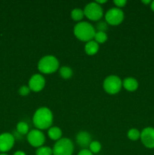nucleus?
Instances as JSON below:
<instances>
[{"label": "nucleus", "instance_id": "obj_1", "mask_svg": "<svg viewBox=\"0 0 154 155\" xmlns=\"http://www.w3.org/2000/svg\"><path fill=\"white\" fill-rule=\"evenodd\" d=\"M54 116L48 107H41L35 111L33 117V123L37 130H48L52 127Z\"/></svg>", "mask_w": 154, "mask_h": 155}, {"label": "nucleus", "instance_id": "obj_2", "mask_svg": "<svg viewBox=\"0 0 154 155\" xmlns=\"http://www.w3.org/2000/svg\"><path fill=\"white\" fill-rule=\"evenodd\" d=\"M95 28L92 24L87 21H81L75 24L73 28V33L75 37L82 42H88L93 40L95 36Z\"/></svg>", "mask_w": 154, "mask_h": 155}, {"label": "nucleus", "instance_id": "obj_3", "mask_svg": "<svg viewBox=\"0 0 154 155\" xmlns=\"http://www.w3.org/2000/svg\"><path fill=\"white\" fill-rule=\"evenodd\" d=\"M38 70L43 74H51L59 70L60 63L55 56L45 55L42 57L38 62Z\"/></svg>", "mask_w": 154, "mask_h": 155}, {"label": "nucleus", "instance_id": "obj_4", "mask_svg": "<svg viewBox=\"0 0 154 155\" xmlns=\"http://www.w3.org/2000/svg\"><path fill=\"white\" fill-rule=\"evenodd\" d=\"M103 87L104 91L109 95H116L121 91L122 81L118 76L110 75L104 79Z\"/></svg>", "mask_w": 154, "mask_h": 155}, {"label": "nucleus", "instance_id": "obj_5", "mask_svg": "<svg viewBox=\"0 0 154 155\" xmlns=\"http://www.w3.org/2000/svg\"><path fill=\"white\" fill-rule=\"evenodd\" d=\"M53 155H72L74 145L68 138H62L57 141L52 148Z\"/></svg>", "mask_w": 154, "mask_h": 155}, {"label": "nucleus", "instance_id": "obj_6", "mask_svg": "<svg viewBox=\"0 0 154 155\" xmlns=\"http://www.w3.org/2000/svg\"><path fill=\"white\" fill-rule=\"evenodd\" d=\"M83 11H84L85 17L92 21H99L104 15V11L101 5H98L95 2H92L86 5Z\"/></svg>", "mask_w": 154, "mask_h": 155}, {"label": "nucleus", "instance_id": "obj_7", "mask_svg": "<svg viewBox=\"0 0 154 155\" xmlns=\"http://www.w3.org/2000/svg\"><path fill=\"white\" fill-rule=\"evenodd\" d=\"M125 18L123 11L118 8H112L105 14V20L107 24L111 26H118L122 23Z\"/></svg>", "mask_w": 154, "mask_h": 155}, {"label": "nucleus", "instance_id": "obj_8", "mask_svg": "<svg viewBox=\"0 0 154 155\" xmlns=\"http://www.w3.org/2000/svg\"><path fill=\"white\" fill-rule=\"evenodd\" d=\"M27 139L29 144L32 147L36 148L43 146L45 142V134L42 133V130H37V129L29 132L28 134L27 135Z\"/></svg>", "mask_w": 154, "mask_h": 155}, {"label": "nucleus", "instance_id": "obj_9", "mask_svg": "<svg viewBox=\"0 0 154 155\" xmlns=\"http://www.w3.org/2000/svg\"><path fill=\"white\" fill-rule=\"evenodd\" d=\"M45 77L40 74H36L30 77L28 86L32 92H39L45 88Z\"/></svg>", "mask_w": 154, "mask_h": 155}, {"label": "nucleus", "instance_id": "obj_10", "mask_svg": "<svg viewBox=\"0 0 154 155\" xmlns=\"http://www.w3.org/2000/svg\"><path fill=\"white\" fill-rule=\"evenodd\" d=\"M140 141L143 146L152 149L154 148V128L151 127H146L140 132Z\"/></svg>", "mask_w": 154, "mask_h": 155}, {"label": "nucleus", "instance_id": "obj_11", "mask_svg": "<svg viewBox=\"0 0 154 155\" xmlns=\"http://www.w3.org/2000/svg\"><path fill=\"white\" fill-rule=\"evenodd\" d=\"M15 139L12 134L9 133H3L0 134V152L6 153L14 147Z\"/></svg>", "mask_w": 154, "mask_h": 155}, {"label": "nucleus", "instance_id": "obj_12", "mask_svg": "<svg viewBox=\"0 0 154 155\" xmlns=\"http://www.w3.org/2000/svg\"><path fill=\"white\" fill-rule=\"evenodd\" d=\"M75 140L77 144L82 148V149H88L91 142H92L91 136L86 131L79 132L75 136Z\"/></svg>", "mask_w": 154, "mask_h": 155}, {"label": "nucleus", "instance_id": "obj_13", "mask_svg": "<svg viewBox=\"0 0 154 155\" xmlns=\"http://www.w3.org/2000/svg\"><path fill=\"white\" fill-rule=\"evenodd\" d=\"M138 82L134 77H126L122 81V87L128 92H134L138 88Z\"/></svg>", "mask_w": 154, "mask_h": 155}, {"label": "nucleus", "instance_id": "obj_14", "mask_svg": "<svg viewBox=\"0 0 154 155\" xmlns=\"http://www.w3.org/2000/svg\"><path fill=\"white\" fill-rule=\"evenodd\" d=\"M99 51V44L95 40H91L86 42L85 45V51L88 55H95Z\"/></svg>", "mask_w": 154, "mask_h": 155}, {"label": "nucleus", "instance_id": "obj_15", "mask_svg": "<svg viewBox=\"0 0 154 155\" xmlns=\"http://www.w3.org/2000/svg\"><path fill=\"white\" fill-rule=\"evenodd\" d=\"M62 130L58 127H51L48 130V136L53 141H58L62 139Z\"/></svg>", "mask_w": 154, "mask_h": 155}, {"label": "nucleus", "instance_id": "obj_16", "mask_svg": "<svg viewBox=\"0 0 154 155\" xmlns=\"http://www.w3.org/2000/svg\"><path fill=\"white\" fill-rule=\"evenodd\" d=\"M59 74L64 80H69L73 75V71L69 67L63 66L59 68Z\"/></svg>", "mask_w": 154, "mask_h": 155}, {"label": "nucleus", "instance_id": "obj_17", "mask_svg": "<svg viewBox=\"0 0 154 155\" xmlns=\"http://www.w3.org/2000/svg\"><path fill=\"white\" fill-rule=\"evenodd\" d=\"M71 18L74 21H77V22H81L82 20L85 17L84 11L81 8H74L72 10L70 13Z\"/></svg>", "mask_w": 154, "mask_h": 155}, {"label": "nucleus", "instance_id": "obj_18", "mask_svg": "<svg viewBox=\"0 0 154 155\" xmlns=\"http://www.w3.org/2000/svg\"><path fill=\"white\" fill-rule=\"evenodd\" d=\"M17 131L21 135H27L29 133V125L24 121H20L17 124Z\"/></svg>", "mask_w": 154, "mask_h": 155}, {"label": "nucleus", "instance_id": "obj_19", "mask_svg": "<svg viewBox=\"0 0 154 155\" xmlns=\"http://www.w3.org/2000/svg\"><path fill=\"white\" fill-rule=\"evenodd\" d=\"M107 34L106 32L102 31H96L95 36H94V40L98 44H103L107 40Z\"/></svg>", "mask_w": 154, "mask_h": 155}, {"label": "nucleus", "instance_id": "obj_20", "mask_svg": "<svg viewBox=\"0 0 154 155\" xmlns=\"http://www.w3.org/2000/svg\"><path fill=\"white\" fill-rule=\"evenodd\" d=\"M127 136L131 141H137L140 138V132L137 129L132 128L128 130Z\"/></svg>", "mask_w": 154, "mask_h": 155}, {"label": "nucleus", "instance_id": "obj_21", "mask_svg": "<svg viewBox=\"0 0 154 155\" xmlns=\"http://www.w3.org/2000/svg\"><path fill=\"white\" fill-rule=\"evenodd\" d=\"M101 148H102V146H101V142H98V141H92L89 145L88 149L94 154L99 153L101 151Z\"/></svg>", "mask_w": 154, "mask_h": 155}, {"label": "nucleus", "instance_id": "obj_22", "mask_svg": "<svg viewBox=\"0 0 154 155\" xmlns=\"http://www.w3.org/2000/svg\"><path fill=\"white\" fill-rule=\"evenodd\" d=\"M36 155H53V150L48 146H42L36 149Z\"/></svg>", "mask_w": 154, "mask_h": 155}, {"label": "nucleus", "instance_id": "obj_23", "mask_svg": "<svg viewBox=\"0 0 154 155\" xmlns=\"http://www.w3.org/2000/svg\"><path fill=\"white\" fill-rule=\"evenodd\" d=\"M30 92H31V90H30L28 86H22L18 89V93L21 96H27L30 93Z\"/></svg>", "mask_w": 154, "mask_h": 155}, {"label": "nucleus", "instance_id": "obj_24", "mask_svg": "<svg viewBox=\"0 0 154 155\" xmlns=\"http://www.w3.org/2000/svg\"><path fill=\"white\" fill-rule=\"evenodd\" d=\"M113 4L118 8H122L125 7L126 5L127 1L126 0H114L113 1Z\"/></svg>", "mask_w": 154, "mask_h": 155}, {"label": "nucleus", "instance_id": "obj_25", "mask_svg": "<svg viewBox=\"0 0 154 155\" xmlns=\"http://www.w3.org/2000/svg\"><path fill=\"white\" fill-rule=\"evenodd\" d=\"M98 31H102L106 32L107 30V22H100L98 24Z\"/></svg>", "mask_w": 154, "mask_h": 155}, {"label": "nucleus", "instance_id": "obj_26", "mask_svg": "<svg viewBox=\"0 0 154 155\" xmlns=\"http://www.w3.org/2000/svg\"><path fill=\"white\" fill-rule=\"evenodd\" d=\"M77 155H94L89 151V149H82Z\"/></svg>", "mask_w": 154, "mask_h": 155}, {"label": "nucleus", "instance_id": "obj_27", "mask_svg": "<svg viewBox=\"0 0 154 155\" xmlns=\"http://www.w3.org/2000/svg\"><path fill=\"white\" fill-rule=\"evenodd\" d=\"M13 155H27L26 154V153L24 152V151H15L14 153V154Z\"/></svg>", "mask_w": 154, "mask_h": 155}, {"label": "nucleus", "instance_id": "obj_28", "mask_svg": "<svg viewBox=\"0 0 154 155\" xmlns=\"http://www.w3.org/2000/svg\"><path fill=\"white\" fill-rule=\"evenodd\" d=\"M95 2L98 3V5H101L102 4H105L106 2H107V0H98V1H95Z\"/></svg>", "mask_w": 154, "mask_h": 155}, {"label": "nucleus", "instance_id": "obj_29", "mask_svg": "<svg viewBox=\"0 0 154 155\" xmlns=\"http://www.w3.org/2000/svg\"><path fill=\"white\" fill-rule=\"evenodd\" d=\"M141 2L145 5H148V4H151L152 1H150V0H147V1H144V0H143V1H141Z\"/></svg>", "mask_w": 154, "mask_h": 155}, {"label": "nucleus", "instance_id": "obj_30", "mask_svg": "<svg viewBox=\"0 0 154 155\" xmlns=\"http://www.w3.org/2000/svg\"><path fill=\"white\" fill-rule=\"evenodd\" d=\"M150 8H151V10L154 12V1H152V2H151Z\"/></svg>", "mask_w": 154, "mask_h": 155}, {"label": "nucleus", "instance_id": "obj_31", "mask_svg": "<svg viewBox=\"0 0 154 155\" xmlns=\"http://www.w3.org/2000/svg\"><path fill=\"white\" fill-rule=\"evenodd\" d=\"M0 155H8L6 153H2V154H0Z\"/></svg>", "mask_w": 154, "mask_h": 155}]
</instances>
